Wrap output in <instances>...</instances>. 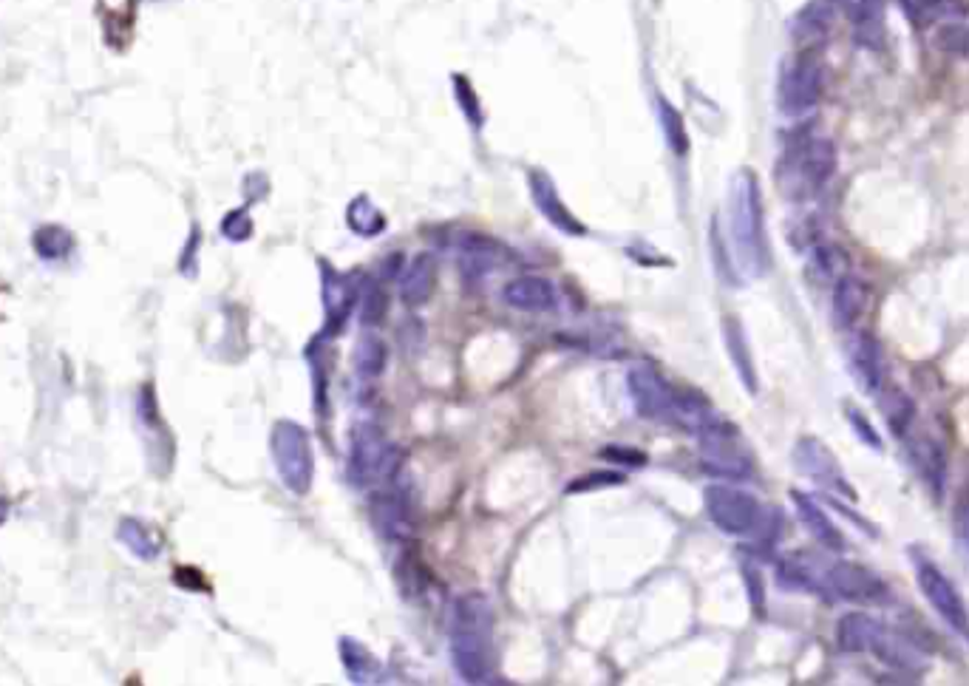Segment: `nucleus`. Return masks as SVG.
I'll return each mask as SVG.
<instances>
[{
	"label": "nucleus",
	"instance_id": "obj_16",
	"mask_svg": "<svg viewBox=\"0 0 969 686\" xmlns=\"http://www.w3.org/2000/svg\"><path fill=\"white\" fill-rule=\"evenodd\" d=\"M502 298L510 309H519V312H527V315H542V312H550L556 309V287L550 278L544 275H516L513 281L505 284L502 290Z\"/></svg>",
	"mask_w": 969,
	"mask_h": 686
},
{
	"label": "nucleus",
	"instance_id": "obj_28",
	"mask_svg": "<svg viewBox=\"0 0 969 686\" xmlns=\"http://www.w3.org/2000/svg\"><path fill=\"white\" fill-rule=\"evenodd\" d=\"M34 256L43 264H63L74 253V236L68 233L63 224H43L37 227L32 236Z\"/></svg>",
	"mask_w": 969,
	"mask_h": 686
},
{
	"label": "nucleus",
	"instance_id": "obj_19",
	"mask_svg": "<svg viewBox=\"0 0 969 686\" xmlns=\"http://www.w3.org/2000/svg\"><path fill=\"white\" fill-rule=\"evenodd\" d=\"M372 522L374 528L391 542L406 539L408 531H411V514H408L406 497L397 488L377 491L372 497Z\"/></svg>",
	"mask_w": 969,
	"mask_h": 686
},
{
	"label": "nucleus",
	"instance_id": "obj_17",
	"mask_svg": "<svg viewBox=\"0 0 969 686\" xmlns=\"http://www.w3.org/2000/svg\"><path fill=\"white\" fill-rule=\"evenodd\" d=\"M833 29V3L828 0H811L805 9H799L791 20V37L802 52L819 49Z\"/></svg>",
	"mask_w": 969,
	"mask_h": 686
},
{
	"label": "nucleus",
	"instance_id": "obj_44",
	"mask_svg": "<svg viewBox=\"0 0 969 686\" xmlns=\"http://www.w3.org/2000/svg\"><path fill=\"white\" fill-rule=\"evenodd\" d=\"M173 579H176L179 587H185V590H207V582H204V576L196 567H179L173 573Z\"/></svg>",
	"mask_w": 969,
	"mask_h": 686
},
{
	"label": "nucleus",
	"instance_id": "obj_21",
	"mask_svg": "<svg viewBox=\"0 0 969 686\" xmlns=\"http://www.w3.org/2000/svg\"><path fill=\"white\" fill-rule=\"evenodd\" d=\"M457 253L462 273L479 278V275L491 273L493 267L502 261V244H496L482 233H462L457 241Z\"/></svg>",
	"mask_w": 969,
	"mask_h": 686
},
{
	"label": "nucleus",
	"instance_id": "obj_43",
	"mask_svg": "<svg viewBox=\"0 0 969 686\" xmlns=\"http://www.w3.org/2000/svg\"><path fill=\"white\" fill-rule=\"evenodd\" d=\"M955 536H958L961 548L967 550V556H969V499H964V502L955 508Z\"/></svg>",
	"mask_w": 969,
	"mask_h": 686
},
{
	"label": "nucleus",
	"instance_id": "obj_22",
	"mask_svg": "<svg viewBox=\"0 0 969 686\" xmlns=\"http://www.w3.org/2000/svg\"><path fill=\"white\" fill-rule=\"evenodd\" d=\"M723 341H726V349H729L731 366L737 372V378L743 380L751 395H757V369H754V355H751V346H748V335L743 324L729 315L723 318Z\"/></svg>",
	"mask_w": 969,
	"mask_h": 686
},
{
	"label": "nucleus",
	"instance_id": "obj_33",
	"mask_svg": "<svg viewBox=\"0 0 969 686\" xmlns=\"http://www.w3.org/2000/svg\"><path fill=\"white\" fill-rule=\"evenodd\" d=\"M658 120H661L663 139H666L669 151L683 159V156L689 154V134H686V122H683V117H680L678 108H675L672 103H666L663 97L658 100Z\"/></svg>",
	"mask_w": 969,
	"mask_h": 686
},
{
	"label": "nucleus",
	"instance_id": "obj_45",
	"mask_svg": "<svg viewBox=\"0 0 969 686\" xmlns=\"http://www.w3.org/2000/svg\"><path fill=\"white\" fill-rule=\"evenodd\" d=\"M604 457L618 460V463H632V465L646 463L644 454H641V451H635V448H604Z\"/></svg>",
	"mask_w": 969,
	"mask_h": 686
},
{
	"label": "nucleus",
	"instance_id": "obj_8",
	"mask_svg": "<svg viewBox=\"0 0 969 686\" xmlns=\"http://www.w3.org/2000/svg\"><path fill=\"white\" fill-rule=\"evenodd\" d=\"M697 440H700V460L714 477H729V480L751 477V468H754L751 454L731 423L714 417L712 423L697 434Z\"/></svg>",
	"mask_w": 969,
	"mask_h": 686
},
{
	"label": "nucleus",
	"instance_id": "obj_42",
	"mask_svg": "<svg viewBox=\"0 0 969 686\" xmlns=\"http://www.w3.org/2000/svg\"><path fill=\"white\" fill-rule=\"evenodd\" d=\"M618 482H624V477L621 474H612V471H598V477H584V480H578V482H573L570 485V491H587V488H604V485H618Z\"/></svg>",
	"mask_w": 969,
	"mask_h": 686
},
{
	"label": "nucleus",
	"instance_id": "obj_10",
	"mask_svg": "<svg viewBox=\"0 0 969 686\" xmlns=\"http://www.w3.org/2000/svg\"><path fill=\"white\" fill-rule=\"evenodd\" d=\"M703 505L714 528L729 536H754L765 516L763 505L734 485H709L703 491Z\"/></svg>",
	"mask_w": 969,
	"mask_h": 686
},
{
	"label": "nucleus",
	"instance_id": "obj_39",
	"mask_svg": "<svg viewBox=\"0 0 969 686\" xmlns=\"http://www.w3.org/2000/svg\"><path fill=\"white\" fill-rule=\"evenodd\" d=\"M199 244H202V233H199V227L193 224L190 227V239H187V244H185V253L179 256V270L187 275V278H193L196 275V253H199Z\"/></svg>",
	"mask_w": 969,
	"mask_h": 686
},
{
	"label": "nucleus",
	"instance_id": "obj_31",
	"mask_svg": "<svg viewBox=\"0 0 969 686\" xmlns=\"http://www.w3.org/2000/svg\"><path fill=\"white\" fill-rule=\"evenodd\" d=\"M340 658H343V667H346L352 681H357V684L374 681L377 661H374L372 652L366 650L360 641H355V638H340Z\"/></svg>",
	"mask_w": 969,
	"mask_h": 686
},
{
	"label": "nucleus",
	"instance_id": "obj_12",
	"mask_svg": "<svg viewBox=\"0 0 969 686\" xmlns=\"http://www.w3.org/2000/svg\"><path fill=\"white\" fill-rule=\"evenodd\" d=\"M629 383V395H632V403L635 409L644 414V417H652V420H666L672 417V406H675V386L669 380L663 378V372L655 366V363L641 361L635 363L629 369L627 375Z\"/></svg>",
	"mask_w": 969,
	"mask_h": 686
},
{
	"label": "nucleus",
	"instance_id": "obj_38",
	"mask_svg": "<svg viewBox=\"0 0 969 686\" xmlns=\"http://www.w3.org/2000/svg\"><path fill=\"white\" fill-rule=\"evenodd\" d=\"M941 46L944 49H950V52H958V54H964L969 60V26H944V32H941Z\"/></svg>",
	"mask_w": 969,
	"mask_h": 686
},
{
	"label": "nucleus",
	"instance_id": "obj_46",
	"mask_svg": "<svg viewBox=\"0 0 969 686\" xmlns=\"http://www.w3.org/2000/svg\"><path fill=\"white\" fill-rule=\"evenodd\" d=\"M6 516H9V499L0 497V525L6 522Z\"/></svg>",
	"mask_w": 969,
	"mask_h": 686
},
{
	"label": "nucleus",
	"instance_id": "obj_3",
	"mask_svg": "<svg viewBox=\"0 0 969 686\" xmlns=\"http://www.w3.org/2000/svg\"><path fill=\"white\" fill-rule=\"evenodd\" d=\"M836 644L839 650L850 655L870 652L876 661L887 667L899 669L904 675H921L927 667V655L899 630H890L887 624H879L867 613H848L836 624Z\"/></svg>",
	"mask_w": 969,
	"mask_h": 686
},
{
	"label": "nucleus",
	"instance_id": "obj_7",
	"mask_svg": "<svg viewBox=\"0 0 969 686\" xmlns=\"http://www.w3.org/2000/svg\"><path fill=\"white\" fill-rule=\"evenodd\" d=\"M400 451L391 446L377 426H357L349 448V480L355 485L391 482L400 471Z\"/></svg>",
	"mask_w": 969,
	"mask_h": 686
},
{
	"label": "nucleus",
	"instance_id": "obj_30",
	"mask_svg": "<svg viewBox=\"0 0 969 686\" xmlns=\"http://www.w3.org/2000/svg\"><path fill=\"white\" fill-rule=\"evenodd\" d=\"M389 361V346L380 335H363L355 346V369L363 380H374L383 375Z\"/></svg>",
	"mask_w": 969,
	"mask_h": 686
},
{
	"label": "nucleus",
	"instance_id": "obj_18",
	"mask_svg": "<svg viewBox=\"0 0 969 686\" xmlns=\"http://www.w3.org/2000/svg\"><path fill=\"white\" fill-rule=\"evenodd\" d=\"M791 502L797 508V516L802 519L805 531L814 536L816 545H822V548L831 550V553H845V548H848L845 545V536L833 525L831 516L825 514V508L814 497H808L802 491H791Z\"/></svg>",
	"mask_w": 969,
	"mask_h": 686
},
{
	"label": "nucleus",
	"instance_id": "obj_15",
	"mask_svg": "<svg viewBox=\"0 0 969 686\" xmlns=\"http://www.w3.org/2000/svg\"><path fill=\"white\" fill-rule=\"evenodd\" d=\"M901 443L907 446L910 463L916 465V471L921 474V480L927 482V488L933 491L935 499L944 494V480H947V457H944V446L933 440L930 434H918L916 426L901 437Z\"/></svg>",
	"mask_w": 969,
	"mask_h": 686
},
{
	"label": "nucleus",
	"instance_id": "obj_5",
	"mask_svg": "<svg viewBox=\"0 0 969 686\" xmlns=\"http://www.w3.org/2000/svg\"><path fill=\"white\" fill-rule=\"evenodd\" d=\"M270 446L281 482L298 497L309 494L312 480H315V454H312V440H309L304 426H298L292 420L275 423Z\"/></svg>",
	"mask_w": 969,
	"mask_h": 686
},
{
	"label": "nucleus",
	"instance_id": "obj_37",
	"mask_svg": "<svg viewBox=\"0 0 969 686\" xmlns=\"http://www.w3.org/2000/svg\"><path fill=\"white\" fill-rule=\"evenodd\" d=\"M221 236L227 241H236V244L253 236V219H250L247 207H236L221 219Z\"/></svg>",
	"mask_w": 969,
	"mask_h": 686
},
{
	"label": "nucleus",
	"instance_id": "obj_40",
	"mask_svg": "<svg viewBox=\"0 0 969 686\" xmlns=\"http://www.w3.org/2000/svg\"><path fill=\"white\" fill-rule=\"evenodd\" d=\"M743 579H746V584H748V596H751V607H754V613H763V604H765V590H763V576H760V570H754V567H743Z\"/></svg>",
	"mask_w": 969,
	"mask_h": 686
},
{
	"label": "nucleus",
	"instance_id": "obj_2",
	"mask_svg": "<svg viewBox=\"0 0 969 686\" xmlns=\"http://www.w3.org/2000/svg\"><path fill=\"white\" fill-rule=\"evenodd\" d=\"M729 239L731 258L737 270L748 278H760L768 273V239H765L763 196L754 171H737L731 179L729 196Z\"/></svg>",
	"mask_w": 969,
	"mask_h": 686
},
{
	"label": "nucleus",
	"instance_id": "obj_29",
	"mask_svg": "<svg viewBox=\"0 0 969 686\" xmlns=\"http://www.w3.org/2000/svg\"><path fill=\"white\" fill-rule=\"evenodd\" d=\"M352 287L346 284V278L343 275H338L332 267H326V273H323V304H326V312H329V321H332V326H340L343 324V318L349 315V309H352V301H355V295H352Z\"/></svg>",
	"mask_w": 969,
	"mask_h": 686
},
{
	"label": "nucleus",
	"instance_id": "obj_32",
	"mask_svg": "<svg viewBox=\"0 0 969 686\" xmlns=\"http://www.w3.org/2000/svg\"><path fill=\"white\" fill-rule=\"evenodd\" d=\"M346 222H349V227L355 230L357 236H380L386 230V216L366 196H357L355 202H349V207H346Z\"/></svg>",
	"mask_w": 969,
	"mask_h": 686
},
{
	"label": "nucleus",
	"instance_id": "obj_26",
	"mask_svg": "<svg viewBox=\"0 0 969 686\" xmlns=\"http://www.w3.org/2000/svg\"><path fill=\"white\" fill-rule=\"evenodd\" d=\"M873 395L879 397V409H882L884 420H887V426L893 429V434H896L899 440L907 434V431L913 429V426H916V406H913V400L904 395V392H899L896 386L882 383Z\"/></svg>",
	"mask_w": 969,
	"mask_h": 686
},
{
	"label": "nucleus",
	"instance_id": "obj_6",
	"mask_svg": "<svg viewBox=\"0 0 969 686\" xmlns=\"http://www.w3.org/2000/svg\"><path fill=\"white\" fill-rule=\"evenodd\" d=\"M822 88H825V74H822V63L816 60L814 52H802L788 57L782 63L780 83H777V105L785 117H805L811 114L819 100H822Z\"/></svg>",
	"mask_w": 969,
	"mask_h": 686
},
{
	"label": "nucleus",
	"instance_id": "obj_13",
	"mask_svg": "<svg viewBox=\"0 0 969 686\" xmlns=\"http://www.w3.org/2000/svg\"><path fill=\"white\" fill-rule=\"evenodd\" d=\"M836 9L848 18L853 40L862 49H882L887 32V0H836Z\"/></svg>",
	"mask_w": 969,
	"mask_h": 686
},
{
	"label": "nucleus",
	"instance_id": "obj_36",
	"mask_svg": "<svg viewBox=\"0 0 969 686\" xmlns=\"http://www.w3.org/2000/svg\"><path fill=\"white\" fill-rule=\"evenodd\" d=\"M386 315H389V292L380 284H369L360 304V321L366 326H377L386 321Z\"/></svg>",
	"mask_w": 969,
	"mask_h": 686
},
{
	"label": "nucleus",
	"instance_id": "obj_20",
	"mask_svg": "<svg viewBox=\"0 0 969 686\" xmlns=\"http://www.w3.org/2000/svg\"><path fill=\"white\" fill-rule=\"evenodd\" d=\"M437 258L434 253H417L400 278V298L406 307H423L437 290Z\"/></svg>",
	"mask_w": 969,
	"mask_h": 686
},
{
	"label": "nucleus",
	"instance_id": "obj_34",
	"mask_svg": "<svg viewBox=\"0 0 969 686\" xmlns=\"http://www.w3.org/2000/svg\"><path fill=\"white\" fill-rule=\"evenodd\" d=\"M451 83H454V97H457V105H459V111H462V117L471 122V128H474V131H479V128L485 125V111H482L479 94H476L474 86H471V80H468L465 74H454V77H451Z\"/></svg>",
	"mask_w": 969,
	"mask_h": 686
},
{
	"label": "nucleus",
	"instance_id": "obj_14",
	"mask_svg": "<svg viewBox=\"0 0 969 686\" xmlns=\"http://www.w3.org/2000/svg\"><path fill=\"white\" fill-rule=\"evenodd\" d=\"M527 188H530V196H533V205L539 207V213H542L544 219L553 224L556 230L567 233V236H584V233H587V227L578 222L576 213L564 205V199H561L556 182H553L547 173L544 171L527 173Z\"/></svg>",
	"mask_w": 969,
	"mask_h": 686
},
{
	"label": "nucleus",
	"instance_id": "obj_1",
	"mask_svg": "<svg viewBox=\"0 0 969 686\" xmlns=\"http://www.w3.org/2000/svg\"><path fill=\"white\" fill-rule=\"evenodd\" d=\"M451 661L465 684L488 681L493 667V607L485 593H462L448 621Z\"/></svg>",
	"mask_w": 969,
	"mask_h": 686
},
{
	"label": "nucleus",
	"instance_id": "obj_11",
	"mask_svg": "<svg viewBox=\"0 0 969 686\" xmlns=\"http://www.w3.org/2000/svg\"><path fill=\"white\" fill-rule=\"evenodd\" d=\"M794 465L797 471L811 480L816 488H822L825 494H831L836 499H848V502H856L859 494L856 488L850 485L845 471L839 460L833 457V451L819 437H799L797 446H794Z\"/></svg>",
	"mask_w": 969,
	"mask_h": 686
},
{
	"label": "nucleus",
	"instance_id": "obj_25",
	"mask_svg": "<svg viewBox=\"0 0 969 686\" xmlns=\"http://www.w3.org/2000/svg\"><path fill=\"white\" fill-rule=\"evenodd\" d=\"M867 292L865 284L853 275H842L833 290V324L839 329H850L865 312Z\"/></svg>",
	"mask_w": 969,
	"mask_h": 686
},
{
	"label": "nucleus",
	"instance_id": "obj_27",
	"mask_svg": "<svg viewBox=\"0 0 969 686\" xmlns=\"http://www.w3.org/2000/svg\"><path fill=\"white\" fill-rule=\"evenodd\" d=\"M117 539L125 545V548L131 550V553H134L136 559H142V562H153V559L162 553L159 533H153L151 525H145L139 516H125V519L119 522Z\"/></svg>",
	"mask_w": 969,
	"mask_h": 686
},
{
	"label": "nucleus",
	"instance_id": "obj_4",
	"mask_svg": "<svg viewBox=\"0 0 969 686\" xmlns=\"http://www.w3.org/2000/svg\"><path fill=\"white\" fill-rule=\"evenodd\" d=\"M836 171V148L828 137H797L788 142L777 162V190L788 202H808L831 182Z\"/></svg>",
	"mask_w": 969,
	"mask_h": 686
},
{
	"label": "nucleus",
	"instance_id": "obj_35",
	"mask_svg": "<svg viewBox=\"0 0 969 686\" xmlns=\"http://www.w3.org/2000/svg\"><path fill=\"white\" fill-rule=\"evenodd\" d=\"M901 12L907 15V20L916 26V29H927L933 26L935 20L944 18L950 12V3L947 0H899Z\"/></svg>",
	"mask_w": 969,
	"mask_h": 686
},
{
	"label": "nucleus",
	"instance_id": "obj_24",
	"mask_svg": "<svg viewBox=\"0 0 969 686\" xmlns=\"http://www.w3.org/2000/svg\"><path fill=\"white\" fill-rule=\"evenodd\" d=\"M136 423L142 429V437H148L151 454H159V451H165L168 457L173 454L170 446L159 443V437L170 440V434L165 429V423H162V417H159V403H156V392H153L151 383H142L139 392H136Z\"/></svg>",
	"mask_w": 969,
	"mask_h": 686
},
{
	"label": "nucleus",
	"instance_id": "obj_23",
	"mask_svg": "<svg viewBox=\"0 0 969 686\" xmlns=\"http://www.w3.org/2000/svg\"><path fill=\"white\" fill-rule=\"evenodd\" d=\"M848 363H850L853 378L859 380L867 392H876V389L884 383L882 349H879V343L873 341L870 335H859L856 341L850 343Z\"/></svg>",
	"mask_w": 969,
	"mask_h": 686
},
{
	"label": "nucleus",
	"instance_id": "obj_9",
	"mask_svg": "<svg viewBox=\"0 0 969 686\" xmlns=\"http://www.w3.org/2000/svg\"><path fill=\"white\" fill-rule=\"evenodd\" d=\"M913 565H916V579L918 587H921V596L930 601L935 616L941 618L952 633L961 635L969 644V610L964 596L958 593V587L941 573V567L935 565L933 559L921 556L918 550H913Z\"/></svg>",
	"mask_w": 969,
	"mask_h": 686
},
{
	"label": "nucleus",
	"instance_id": "obj_41",
	"mask_svg": "<svg viewBox=\"0 0 969 686\" xmlns=\"http://www.w3.org/2000/svg\"><path fill=\"white\" fill-rule=\"evenodd\" d=\"M848 420H850V426H853V431H856V437H862L870 448H882V440H879V434L873 431V426L867 423L865 414L856 412V409H848Z\"/></svg>",
	"mask_w": 969,
	"mask_h": 686
}]
</instances>
